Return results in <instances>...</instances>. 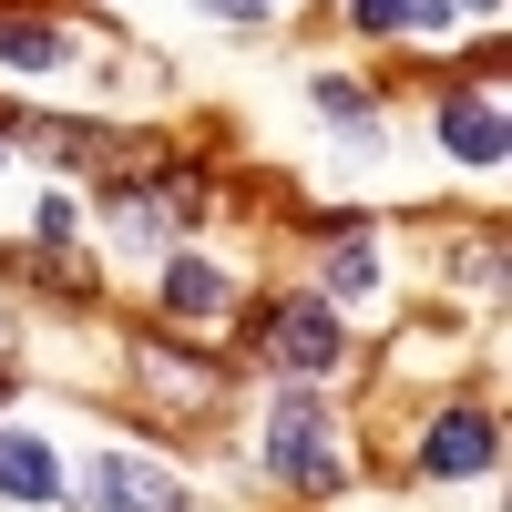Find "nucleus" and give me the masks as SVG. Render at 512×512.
<instances>
[{"instance_id": "f257e3e1", "label": "nucleus", "mask_w": 512, "mask_h": 512, "mask_svg": "<svg viewBox=\"0 0 512 512\" xmlns=\"http://www.w3.org/2000/svg\"><path fill=\"white\" fill-rule=\"evenodd\" d=\"M267 472L287 492H338V420L308 400V390H287L267 410Z\"/></svg>"}, {"instance_id": "7ed1b4c3", "label": "nucleus", "mask_w": 512, "mask_h": 512, "mask_svg": "<svg viewBox=\"0 0 512 512\" xmlns=\"http://www.w3.org/2000/svg\"><path fill=\"white\" fill-rule=\"evenodd\" d=\"M185 216H205V185L195 175H154V185H123L113 195V236L123 246H164Z\"/></svg>"}, {"instance_id": "4468645a", "label": "nucleus", "mask_w": 512, "mask_h": 512, "mask_svg": "<svg viewBox=\"0 0 512 512\" xmlns=\"http://www.w3.org/2000/svg\"><path fill=\"white\" fill-rule=\"evenodd\" d=\"M205 21H236L246 31V21H267V0H205Z\"/></svg>"}, {"instance_id": "2eb2a0df", "label": "nucleus", "mask_w": 512, "mask_h": 512, "mask_svg": "<svg viewBox=\"0 0 512 512\" xmlns=\"http://www.w3.org/2000/svg\"><path fill=\"white\" fill-rule=\"evenodd\" d=\"M461 11H482V21H492V11H502V0H461Z\"/></svg>"}, {"instance_id": "1a4fd4ad", "label": "nucleus", "mask_w": 512, "mask_h": 512, "mask_svg": "<svg viewBox=\"0 0 512 512\" xmlns=\"http://www.w3.org/2000/svg\"><path fill=\"white\" fill-rule=\"evenodd\" d=\"M0 62H11V72H62L72 62V31L62 21H31V11H0Z\"/></svg>"}, {"instance_id": "9d476101", "label": "nucleus", "mask_w": 512, "mask_h": 512, "mask_svg": "<svg viewBox=\"0 0 512 512\" xmlns=\"http://www.w3.org/2000/svg\"><path fill=\"white\" fill-rule=\"evenodd\" d=\"M349 21H359L369 41H390V31H451L441 0H349Z\"/></svg>"}, {"instance_id": "39448f33", "label": "nucleus", "mask_w": 512, "mask_h": 512, "mask_svg": "<svg viewBox=\"0 0 512 512\" xmlns=\"http://www.w3.org/2000/svg\"><path fill=\"white\" fill-rule=\"evenodd\" d=\"M492 451H502L492 410H441L431 441H420V472H431V482H472V472H492Z\"/></svg>"}, {"instance_id": "ddd939ff", "label": "nucleus", "mask_w": 512, "mask_h": 512, "mask_svg": "<svg viewBox=\"0 0 512 512\" xmlns=\"http://www.w3.org/2000/svg\"><path fill=\"white\" fill-rule=\"evenodd\" d=\"M31 226H41V246H72V205H62V195H41V216H31Z\"/></svg>"}, {"instance_id": "423d86ee", "label": "nucleus", "mask_w": 512, "mask_h": 512, "mask_svg": "<svg viewBox=\"0 0 512 512\" xmlns=\"http://www.w3.org/2000/svg\"><path fill=\"white\" fill-rule=\"evenodd\" d=\"M0 492L11 502H62V451L41 431H0Z\"/></svg>"}, {"instance_id": "9b49d317", "label": "nucleus", "mask_w": 512, "mask_h": 512, "mask_svg": "<svg viewBox=\"0 0 512 512\" xmlns=\"http://www.w3.org/2000/svg\"><path fill=\"white\" fill-rule=\"evenodd\" d=\"M379 277H390V267H379V246H338V256H328V297H369Z\"/></svg>"}, {"instance_id": "f03ea898", "label": "nucleus", "mask_w": 512, "mask_h": 512, "mask_svg": "<svg viewBox=\"0 0 512 512\" xmlns=\"http://www.w3.org/2000/svg\"><path fill=\"white\" fill-rule=\"evenodd\" d=\"M256 359L287 369V379H328L349 359V338H338V308L328 297H277L267 318H256Z\"/></svg>"}, {"instance_id": "6e6552de", "label": "nucleus", "mask_w": 512, "mask_h": 512, "mask_svg": "<svg viewBox=\"0 0 512 512\" xmlns=\"http://www.w3.org/2000/svg\"><path fill=\"white\" fill-rule=\"evenodd\" d=\"M441 144H451L461 164H502V144H512V134H502V103H492V93H451V103H441Z\"/></svg>"}, {"instance_id": "0eeeda50", "label": "nucleus", "mask_w": 512, "mask_h": 512, "mask_svg": "<svg viewBox=\"0 0 512 512\" xmlns=\"http://www.w3.org/2000/svg\"><path fill=\"white\" fill-rule=\"evenodd\" d=\"M164 308H175V318H226L236 277L216 267V256H164Z\"/></svg>"}, {"instance_id": "20e7f679", "label": "nucleus", "mask_w": 512, "mask_h": 512, "mask_svg": "<svg viewBox=\"0 0 512 512\" xmlns=\"http://www.w3.org/2000/svg\"><path fill=\"white\" fill-rule=\"evenodd\" d=\"M82 502H93V512H195V502L164 482L154 461H134V451H103L93 472H82Z\"/></svg>"}, {"instance_id": "f8f14e48", "label": "nucleus", "mask_w": 512, "mask_h": 512, "mask_svg": "<svg viewBox=\"0 0 512 512\" xmlns=\"http://www.w3.org/2000/svg\"><path fill=\"white\" fill-rule=\"evenodd\" d=\"M318 113L338 123V134H369V93L359 82H318Z\"/></svg>"}]
</instances>
